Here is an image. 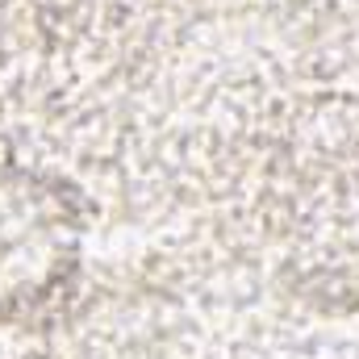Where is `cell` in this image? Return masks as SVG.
<instances>
[{"label": "cell", "mask_w": 359, "mask_h": 359, "mask_svg": "<svg viewBox=\"0 0 359 359\" xmlns=\"http://www.w3.org/2000/svg\"><path fill=\"white\" fill-rule=\"evenodd\" d=\"M72 255V209H59L42 184L0 180V309L46 297Z\"/></svg>", "instance_id": "6da1fadb"}]
</instances>
